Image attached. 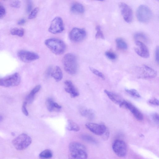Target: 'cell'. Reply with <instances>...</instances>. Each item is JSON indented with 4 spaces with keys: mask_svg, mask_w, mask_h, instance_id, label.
Masks as SVG:
<instances>
[{
    "mask_svg": "<svg viewBox=\"0 0 159 159\" xmlns=\"http://www.w3.org/2000/svg\"><path fill=\"white\" fill-rule=\"evenodd\" d=\"M68 159H86L88 157L85 146L80 143L73 142L69 145Z\"/></svg>",
    "mask_w": 159,
    "mask_h": 159,
    "instance_id": "6da1fadb",
    "label": "cell"
},
{
    "mask_svg": "<svg viewBox=\"0 0 159 159\" xmlns=\"http://www.w3.org/2000/svg\"><path fill=\"white\" fill-rule=\"evenodd\" d=\"M62 63L65 70L68 74L74 75L77 72L78 66L77 58L73 54H65L63 58Z\"/></svg>",
    "mask_w": 159,
    "mask_h": 159,
    "instance_id": "7a4b0ae2",
    "label": "cell"
},
{
    "mask_svg": "<svg viewBox=\"0 0 159 159\" xmlns=\"http://www.w3.org/2000/svg\"><path fill=\"white\" fill-rule=\"evenodd\" d=\"M44 43L47 47L56 55L61 54L65 51L66 45L61 40L57 38H50L46 40Z\"/></svg>",
    "mask_w": 159,
    "mask_h": 159,
    "instance_id": "3957f363",
    "label": "cell"
},
{
    "mask_svg": "<svg viewBox=\"0 0 159 159\" xmlns=\"http://www.w3.org/2000/svg\"><path fill=\"white\" fill-rule=\"evenodd\" d=\"M32 139L27 134L22 133L15 138L12 141L14 147L17 150L25 149L31 143Z\"/></svg>",
    "mask_w": 159,
    "mask_h": 159,
    "instance_id": "277c9868",
    "label": "cell"
},
{
    "mask_svg": "<svg viewBox=\"0 0 159 159\" xmlns=\"http://www.w3.org/2000/svg\"><path fill=\"white\" fill-rule=\"evenodd\" d=\"M136 16L139 21L147 23L152 19V13L148 7L145 5H141L137 9Z\"/></svg>",
    "mask_w": 159,
    "mask_h": 159,
    "instance_id": "5b68a950",
    "label": "cell"
},
{
    "mask_svg": "<svg viewBox=\"0 0 159 159\" xmlns=\"http://www.w3.org/2000/svg\"><path fill=\"white\" fill-rule=\"evenodd\" d=\"M21 78L17 73L0 78V86L5 87L15 86L20 83Z\"/></svg>",
    "mask_w": 159,
    "mask_h": 159,
    "instance_id": "8992f818",
    "label": "cell"
},
{
    "mask_svg": "<svg viewBox=\"0 0 159 159\" xmlns=\"http://www.w3.org/2000/svg\"><path fill=\"white\" fill-rule=\"evenodd\" d=\"M157 74L154 70L146 65H143L138 69V77L139 78L151 79L155 77Z\"/></svg>",
    "mask_w": 159,
    "mask_h": 159,
    "instance_id": "52a82bcc",
    "label": "cell"
},
{
    "mask_svg": "<svg viewBox=\"0 0 159 159\" xmlns=\"http://www.w3.org/2000/svg\"><path fill=\"white\" fill-rule=\"evenodd\" d=\"M112 148L115 153L119 157H123L126 155V146L123 140L120 139L115 140L113 143Z\"/></svg>",
    "mask_w": 159,
    "mask_h": 159,
    "instance_id": "ba28073f",
    "label": "cell"
},
{
    "mask_svg": "<svg viewBox=\"0 0 159 159\" xmlns=\"http://www.w3.org/2000/svg\"><path fill=\"white\" fill-rule=\"evenodd\" d=\"M64 30L62 19L61 17L57 16L51 21L48 31L51 33L57 34L62 32Z\"/></svg>",
    "mask_w": 159,
    "mask_h": 159,
    "instance_id": "9c48e42d",
    "label": "cell"
},
{
    "mask_svg": "<svg viewBox=\"0 0 159 159\" xmlns=\"http://www.w3.org/2000/svg\"><path fill=\"white\" fill-rule=\"evenodd\" d=\"M119 106L129 110L138 120L141 121L143 119V116L142 113L131 103L124 100Z\"/></svg>",
    "mask_w": 159,
    "mask_h": 159,
    "instance_id": "30bf717a",
    "label": "cell"
},
{
    "mask_svg": "<svg viewBox=\"0 0 159 159\" xmlns=\"http://www.w3.org/2000/svg\"><path fill=\"white\" fill-rule=\"evenodd\" d=\"M17 56L22 61L26 62L37 60L39 57L36 53L25 50H21L18 51Z\"/></svg>",
    "mask_w": 159,
    "mask_h": 159,
    "instance_id": "8fae6325",
    "label": "cell"
},
{
    "mask_svg": "<svg viewBox=\"0 0 159 159\" xmlns=\"http://www.w3.org/2000/svg\"><path fill=\"white\" fill-rule=\"evenodd\" d=\"M86 32L83 29L73 28L69 33L70 39L75 42H78L83 40L86 36Z\"/></svg>",
    "mask_w": 159,
    "mask_h": 159,
    "instance_id": "7c38bea8",
    "label": "cell"
},
{
    "mask_svg": "<svg viewBox=\"0 0 159 159\" xmlns=\"http://www.w3.org/2000/svg\"><path fill=\"white\" fill-rule=\"evenodd\" d=\"M85 126L90 131L95 134L102 135L105 134L107 131L106 127L103 125L93 123H88Z\"/></svg>",
    "mask_w": 159,
    "mask_h": 159,
    "instance_id": "4fadbf2b",
    "label": "cell"
},
{
    "mask_svg": "<svg viewBox=\"0 0 159 159\" xmlns=\"http://www.w3.org/2000/svg\"><path fill=\"white\" fill-rule=\"evenodd\" d=\"M119 6L124 20L127 23L131 22L133 19V14L131 7L123 2L120 3Z\"/></svg>",
    "mask_w": 159,
    "mask_h": 159,
    "instance_id": "5bb4252c",
    "label": "cell"
},
{
    "mask_svg": "<svg viewBox=\"0 0 159 159\" xmlns=\"http://www.w3.org/2000/svg\"><path fill=\"white\" fill-rule=\"evenodd\" d=\"M134 50L136 53L140 57L147 58L149 57V52L147 46L142 42L136 41Z\"/></svg>",
    "mask_w": 159,
    "mask_h": 159,
    "instance_id": "9a60e30c",
    "label": "cell"
},
{
    "mask_svg": "<svg viewBox=\"0 0 159 159\" xmlns=\"http://www.w3.org/2000/svg\"><path fill=\"white\" fill-rule=\"evenodd\" d=\"M66 87L65 91L69 93L71 98H75L79 95V93L74 85L72 81L70 80H66L64 82Z\"/></svg>",
    "mask_w": 159,
    "mask_h": 159,
    "instance_id": "2e32d148",
    "label": "cell"
},
{
    "mask_svg": "<svg viewBox=\"0 0 159 159\" xmlns=\"http://www.w3.org/2000/svg\"><path fill=\"white\" fill-rule=\"evenodd\" d=\"M104 91L109 98L115 103L120 106L124 101L120 96L115 93L107 90H104Z\"/></svg>",
    "mask_w": 159,
    "mask_h": 159,
    "instance_id": "e0dca14e",
    "label": "cell"
},
{
    "mask_svg": "<svg viewBox=\"0 0 159 159\" xmlns=\"http://www.w3.org/2000/svg\"><path fill=\"white\" fill-rule=\"evenodd\" d=\"M51 75L52 77L57 81L61 80L63 77L62 70L60 67L57 66H55L52 70Z\"/></svg>",
    "mask_w": 159,
    "mask_h": 159,
    "instance_id": "ac0fdd59",
    "label": "cell"
},
{
    "mask_svg": "<svg viewBox=\"0 0 159 159\" xmlns=\"http://www.w3.org/2000/svg\"><path fill=\"white\" fill-rule=\"evenodd\" d=\"M80 111L82 116L87 117L89 119H92L94 117V113L91 109H88L82 107L80 108Z\"/></svg>",
    "mask_w": 159,
    "mask_h": 159,
    "instance_id": "d6986e66",
    "label": "cell"
},
{
    "mask_svg": "<svg viewBox=\"0 0 159 159\" xmlns=\"http://www.w3.org/2000/svg\"><path fill=\"white\" fill-rule=\"evenodd\" d=\"M72 12L78 13H83L85 11L84 6L79 3H75L72 4L70 8Z\"/></svg>",
    "mask_w": 159,
    "mask_h": 159,
    "instance_id": "ffe728a7",
    "label": "cell"
},
{
    "mask_svg": "<svg viewBox=\"0 0 159 159\" xmlns=\"http://www.w3.org/2000/svg\"><path fill=\"white\" fill-rule=\"evenodd\" d=\"M67 128L69 131L77 132L80 130L79 126L76 123L71 120H68Z\"/></svg>",
    "mask_w": 159,
    "mask_h": 159,
    "instance_id": "44dd1931",
    "label": "cell"
},
{
    "mask_svg": "<svg viewBox=\"0 0 159 159\" xmlns=\"http://www.w3.org/2000/svg\"><path fill=\"white\" fill-rule=\"evenodd\" d=\"M116 42L117 47L119 49L125 50L127 49V44L122 39L117 38L116 40Z\"/></svg>",
    "mask_w": 159,
    "mask_h": 159,
    "instance_id": "7402d4cb",
    "label": "cell"
},
{
    "mask_svg": "<svg viewBox=\"0 0 159 159\" xmlns=\"http://www.w3.org/2000/svg\"><path fill=\"white\" fill-rule=\"evenodd\" d=\"M40 158L44 159H48L52 156V153L49 149H46L41 152L39 154Z\"/></svg>",
    "mask_w": 159,
    "mask_h": 159,
    "instance_id": "603a6c76",
    "label": "cell"
},
{
    "mask_svg": "<svg viewBox=\"0 0 159 159\" xmlns=\"http://www.w3.org/2000/svg\"><path fill=\"white\" fill-rule=\"evenodd\" d=\"M80 138L82 140L86 142L93 144L97 143L95 139L90 135L83 134L80 136Z\"/></svg>",
    "mask_w": 159,
    "mask_h": 159,
    "instance_id": "cb8c5ba5",
    "label": "cell"
},
{
    "mask_svg": "<svg viewBox=\"0 0 159 159\" xmlns=\"http://www.w3.org/2000/svg\"><path fill=\"white\" fill-rule=\"evenodd\" d=\"M54 102L52 99L51 98H48L46 101V103L47 108L48 111L50 112H52L54 111H56V110H57L56 109V108H55L54 106Z\"/></svg>",
    "mask_w": 159,
    "mask_h": 159,
    "instance_id": "d4e9b609",
    "label": "cell"
},
{
    "mask_svg": "<svg viewBox=\"0 0 159 159\" xmlns=\"http://www.w3.org/2000/svg\"><path fill=\"white\" fill-rule=\"evenodd\" d=\"M10 33L12 35L22 37L24 34V31L22 28H16L12 29L11 30Z\"/></svg>",
    "mask_w": 159,
    "mask_h": 159,
    "instance_id": "484cf974",
    "label": "cell"
},
{
    "mask_svg": "<svg viewBox=\"0 0 159 159\" xmlns=\"http://www.w3.org/2000/svg\"><path fill=\"white\" fill-rule=\"evenodd\" d=\"M125 92L132 97L135 98H139L141 96L139 93L134 89H125Z\"/></svg>",
    "mask_w": 159,
    "mask_h": 159,
    "instance_id": "4316f807",
    "label": "cell"
},
{
    "mask_svg": "<svg viewBox=\"0 0 159 159\" xmlns=\"http://www.w3.org/2000/svg\"><path fill=\"white\" fill-rule=\"evenodd\" d=\"M134 39L136 41L138 40H142L143 41L147 42L148 40V38L147 36L142 33H137L134 35Z\"/></svg>",
    "mask_w": 159,
    "mask_h": 159,
    "instance_id": "83f0119b",
    "label": "cell"
},
{
    "mask_svg": "<svg viewBox=\"0 0 159 159\" xmlns=\"http://www.w3.org/2000/svg\"><path fill=\"white\" fill-rule=\"evenodd\" d=\"M96 30L97 31L95 35V37L97 39L100 38L102 39H104V36L101 30L100 26L98 25L96 26Z\"/></svg>",
    "mask_w": 159,
    "mask_h": 159,
    "instance_id": "f1b7e54d",
    "label": "cell"
},
{
    "mask_svg": "<svg viewBox=\"0 0 159 159\" xmlns=\"http://www.w3.org/2000/svg\"><path fill=\"white\" fill-rule=\"evenodd\" d=\"M90 70L94 74L100 77L102 80H104L105 79V76L101 72L99 71L97 69L91 67H89Z\"/></svg>",
    "mask_w": 159,
    "mask_h": 159,
    "instance_id": "f546056e",
    "label": "cell"
},
{
    "mask_svg": "<svg viewBox=\"0 0 159 159\" xmlns=\"http://www.w3.org/2000/svg\"><path fill=\"white\" fill-rule=\"evenodd\" d=\"M35 93L32 90L26 98V102L27 103H32L34 100Z\"/></svg>",
    "mask_w": 159,
    "mask_h": 159,
    "instance_id": "4dcf8cb0",
    "label": "cell"
},
{
    "mask_svg": "<svg viewBox=\"0 0 159 159\" xmlns=\"http://www.w3.org/2000/svg\"><path fill=\"white\" fill-rule=\"evenodd\" d=\"M105 55L107 58L111 60H114L116 58V54L110 51L106 52L105 53Z\"/></svg>",
    "mask_w": 159,
    "mask_h": 159,
    "instance_id": "1f68e13d",
    "label": "cell"
},
{
    "mask_svg": "<svg viewBox=\"0 0 159 159\" xmlns=\"http://www.w3.org/2000/svg\"><path fill=\"white\" fill-rule=\"evenodd\" d=\"M39 9L38 7H36L33 10L30 12L28 16V19H31L34 18L36 16Z\"/></svg>",
    "mask_w": 159,
    "mask_h": 159,
    "instance_id": "d6a6232c",
    "label": "cell"
},
{
    "mask_svg": "<svg viewBox=\"0 0 159 159\" xmlns=\"http://www.w3.org/2000/svg\"><path fill=\"white\" fill-rule=\"evenodd\" d=\"M5 14V9L2 4L0 2V19L3 17Z\"/></svg>",
    "mask_w": 159,
    "mask_h": 159,
    "instance_id": "836d02e7",
    "label": "cell"
},
{
    "mask_svg": "<svg viewBox=\"0 0 159 159\" xmlns=\"http://www.w3.org/2000/svg\"><path fill=\"white\" fill-rule=\"evenodd\" d=\"M148 103L151 105L154 106H158L159 105L158 100L156 98H153L149 99Z\"/></svg>",
    "mask_w": 159,
    "mask_h": 159,
    "instance_id": "e575fe53",
    "label": "cell"
},
{
    "mask_svg": "<svg viewBox=\"0 0 159 159\" xmlns=\"http://www.w3.org/2000/svg\"><path fill=\"white\" fill-rule=\"evenodd\" d=\"M151 117L153 120L156 123L159 124V114L157 113H154L152 114Z\"/></svg>",
    "mask_w": 159,
    "mask_h": 159,
    "instance_id": "d590c367",
    "label": "cell"
},
{
    "mask_svg": "<svg viewBox=\"0 0 159 159\" xmlns=\"http://www.w3.org/2000/svg\"><path fill=\"white\" fill-rule=\"evenodd\" d=\"M27 102H24L22 104V111L23 113L26 116H28L29 115L28 112L26 109Z\"/></svg>",
    "mask_w": 159,
    "mask_h": 159,
    "instance_id": "8d00e7d4",
    "label": "cell"
},
{
    "mask_svg": "<svg viewBox=\"0 0 159 159\" xmlns=\"http://www.w3.org/2000/svg\"><path fill=\"white\" fill-rule=\"evenodd\" d=\"M33 7V3L31 1L28 0L27 1L26 12L29 13L32 11Z\"/></svg>",
    "mask_w": 159,
    "mask_h": 159,
    "instance_id": "74e56055",
    "label": "cell"
},
{
    "mask_svg": "<svg viewBox=\"0 0 159 159\" xmlns=\"http://www.w3.org/2000/svg\"><path fill=\"white\" fill-rule=\"evenodd\" d=\"M21 5V2L19 1H12L10 3L11 7L14 8H19Z\"/></svg>",
    "mask_w": 159,
    "mask_h": 159,
    "instance_id": "f35d334b",
    "label": "cell"
},
{
    "mask_svg": "<svg viewBox=\"0 0 159 159\" xmlns=\"http://www.w3.org/2000/svg\"><path fill=\"white\" fill-rule=\"evenodd\" d=\"M155 59L156 62L159 63V48L157 46L156 47L155 50Z\"/></svg>",
    "mask_w": 159,
    "mask_h": 159,
    "instance_id": "ab89813d",
    "label": "cell"
},
{
    "mask_svg": "<svg viewBox=\"0 0 159 159\" xmlns=\"http://www.w3.org/2000/svg\"><path fill=\"white\" fill-rule=\"evenodd\" d=\"M53 68L52 66L48 67L47 69L46 72V74L47 76L51 75Z\"/></svg>",
    "mask_w": 159,
    "mask_h": 159,
    "instance_id": "60d3db41",
    "label": "cell"
},
{
    "mask_svg": "<svg viewBox=\"0 0 159 159\" xmlns=\"http://www.w3.org/2000/svg\"><path fill=\"white\" fill-rule=\"evenodd\" d=\"M25 20L24 18L20 19L18 22L17 24L19 25H23L25 22Z\"/></svg>",
    "mask_w": 159,
    "mask_h": 159,
    "instance_id": "b9f144b4",
    "label": "cell"
},
{
    "mask_svg": "<svg viewBox=\"0 0 159 159\" xmlns=\"http://www.w3.org/2000/svg\"><path fill=\"white\" fill-rule=\"evenodd\" d=\"M54 106L55 108L58 110L61 109V107L60 105L58 104L57 103L54 102Z\"/></svg>",
    "mask_w": 159,
    "mask_h": 159,
    "instance_id": "7bdbcfd3",
    "label": "cell"
}]
</instances>
